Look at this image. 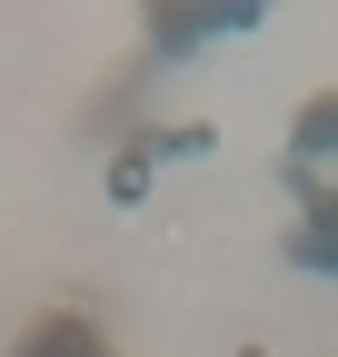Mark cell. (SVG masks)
<instances>
[{
  "instance_id": "1",
  "label": "cell",
  "mask_w": 338,
  "mask_h": 357,
  "mask_svg": "<svg viewBox=\"0 0 338 357\" xmlns=\"http://www.w3.org/2000/svg\"><path fill=\"white\" fill-rule=\"evenodd\" d=\"M288 189H299V229H288V258L299 268H328L338 278V178H318L309 159L288 169Z\"/></svg>"
},
{
  "instance_id": "2",
  "label": "cell",
  "mask_w": 338,
  "mask_h": 357,
  "mask_svg": "<svg viewBox=\"0 0 338 357\" xmlns=\"http://www.w3.org/2000/svg\"><path fill=\"white\" fill-rule=\"evenodd\" d=\"M10 357H110V347L90 337V318L50 307V318H30V328H20V347H10Z\"/></svg>"
},
{
  "instance_id": "3",
  "label": "cell",
  "mask_w": 338,
  "mask_h": 357,
  "mask_svg": "<svg viewBox=\"0 0 338 357\" xmlns=\"http://www.w3.org/2000/svg\"><path fill=\"white\" fill-rule=\"evenodd\" d=\"M149 169H159V139L140 129V139L110 159V199H119V208H140V199H149Z\"/></svg>"
},
{
  "instance_id": "4",
  "label": "cell",
  "mask_w": 338,
  "mask_h": 357,
  "mask_svg": "<svg viewBox=\"0 0 338 357\" xmlns=\"http://www.w3.org/2000/svg\"><path fill=\"white\" fill-rule=\"evenodd\" d=\"M149 139H159V159H209L219 129H209V119H179V129H149Z\"/></svg>"
},
{
  "instance_id": "5",
  "label": "cell",
  "mask_w": 338,
  "mask_h": 357,
  "mask_svg": "<svg viewBox=\"0 0 338 357\" xmlns=\"http://www.w3.org/2000/svg\"><path fill=\"white\" fill-rule=\"evenodd\" d=\"M239 357H269V347H239Z\"/></svg>"
}]
</instances>
